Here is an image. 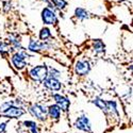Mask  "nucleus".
<instances>
[{
	"label": "nucleus",
	"mask_w": 133,
	"mask_h": 133,
	"mask_svg": "<svg viewBox=\"0 0 133 133\" xmlns=\"http://www.w3.org/2000/svg\"><path fill=\"white\" fill-rule=\"evenodd\" d=\"M50 48V45L47 41H34V39H31L29 43V46L28 49L30 51L33 52H38V51H43V50H47Z\"/></svg>",
	"instance_id": "423d86ee"
},
{
	"label": "nucleus",
	"mask_w": 133,
	"mask_h": 133,
	"mask_svg": "<svg viewBox=\"0 0 133 133\" xmlns=\"http://www.w3.org/2000/svg\"><path fill=\"white\" fill-rule=\"evenodd\" d=\"M61 76V72L59 70H57L55 68H50L48 69V77H52V78H59Z\"/></svg>",
	"instance_id": "aec40b11"
},
{
	"label": "nucleus",
	"mask_w": 133,
	"mask_h": 133,
	"mask_svg": "<svg viewBox=\"0 0 133 133\" xmlns=\"http://www.w3.org/2000/svg\"><path fill=\"white\" fill-rule=\"evenodd\" d=\"M9 52H10V47L6 45L5 43L0 42V53H1V55L5 57L6 54H9Z\"/></svg>",
	"instance_id": "6ab92c4d"
},
{
	"label": "nucleus",
	"mask_w": 133,
	"mask_h": 133,
	"mask_svg": "<svg viewBox=\"0 0 133 133\" xmlns=\"http://www.w3.org/2000/svg\"><path fill=\"white\" fill-rule=\"evenodd\" d=\"M29 112L31 113L32 116L36 117L38 120H46L47 117V109L41 104H33L30 107Z\"/></svg>",
	"instance_id": "20e7f679"
},
{
	"label": "nucleus",
	"mask_w": 133,
	"mask_h": 133,
	"mask_svg": "<svg viewBox=\"0 0 133 133\" xmlns=\"http://www.w3.org/2000/svg\"><path fill=\"white\" fill-rule=\"evenodd\" d=\"M93 48H94V51L95 53L97 54H101L104 52V49H105V46L101 39H95L93 42Z\"/></svg>",
	"instance_id": "ddd939ff"
},
{
	"label": "nucleus",
	"mask_w": 133,
	"mask_h": 133,
	"mask_svg": "<svg viewBox=\"0 0 133 133\" xmlns=\"http://www.w3.org/2000/svg\"><path fill=\"white\" fill-rule=\"evenodd\" d=\"M12 104H13V102H4L3 104H1V105H0V113L3 112L5 109H8L10 105H12Z\"/></svg>",
	"instance_id": "4be33fe9"
},
{
	"label": "nucleus",
	"mask_w": 133,
	"mask_h": 133,
	"mask_svg": "<svg viewBox=\"0 0 133 133\" xmlns=\"http://www.w3.org/2000/svg\"><path fill=\"white\" fill-rule=\"evenodd\" d=\"M93 103H95V105H97L99 109H100L101 111H103V112H108V105H107V101L102 100L101 98H98L96 97L94 100H93Z\"/></svg>",
	"instance_id": "2eb2a0df"
},
{
	"label": "nucleus",
	"mask_w": 133,
	"mask_h": 133,
	"mask_svg": "<svg viewBox=\"0 0 133 133\" xmlns=\"http://www.w3.org/2000/svg\"><path fill=\"white\" fill-rule=\"evenodd\" d=\"M9 43L11 44V46H12L14 49H16V50L21 49L20 39H19L17 36H14V35H11V36H9Z\"/></svg>",
	"instance_id": "4468645a"
},
{
	"label": "nucleus",
	"mask_w": 133,
	"mask_h": 133,
	"mask_svg": "<svg viewBox=\"0 0 133 133\" xmlns=\"http://www.w3.org/2000/svg\"><path fill=\"white\" fill-rule=\"evenodd\" d=\"M24 114H25V111L23 109L19 107H15L13 104L10 105L8 109H5L3 112H1V116L6 118H19Z\"/></svg>",
	"instance_id": "7ed1b4c3"
},
{
	"label": "nucleus",
	"mask_w": 133,
	"mask_h": 133,
	"mask_svg": "<svg viewBox=\"0 0 133 133\" xmlns=\"http://www.w3.org/2000/svg\"><path fill=\"white\" fill-rule=\"evenodd\" d=\"M91 70V65L88 63V61H85V60H81V61H78L75 65V72L78 75V76H86Z\"/></svg>",
	"instance_id": "0eeeda50"
},
{
	"label": "nucleus",
	"mask_w": 133,
	"mask_h": 133,
	"mask_svg": "<svg viewBox=\"0 0 133 133\" xmlns=\"http://www.w3.org/2000/svg\"><path fill=\"white\" fill-rule=\"evenodd\" d=\"M75 16L79 20H85V19H88L91 17V14L88 11H86L83 8H77L75 10Z\"/></svg>",
	"instance_id": "f8f14e48"
},
{
	"label": "nucleus",
	"mask_w": 133,
	"mask_h": 133,
	"mask_svg": "<svg viewBox=\"0 0 133 133\" xmlns=\"http://www.w3.org/2000/svg\"><path fill=\"white\" fill-rule=\"evenodd\" d=\"M75 126L77 129L84 131V132H91V130H92L91 121L86 115H82V116L78 117V119H77L75 123Z\"/></svg>",
	"instance_id": "6e6552de"
},
{
	"label": "nucleus",
	"mask_w": 133,
	"mask_h": 133,
	"mask_svg": "<svg viewBox=\"0 0 133 133\" xmlns=\"http://www.w3.org/2000/svg\"><path fill=\"white\" fill-rule=\"evenodd\" d=\"M51 1L53 2L57 10H64V9H66V6L68 4L66 0H51Z\"/></svg>",
	"instance_id": "f3484780"
},
{
	"label": "nucleus",
	"mask_w": 133,
	"mask_h": 133,
	"mask_svg": "<svg viewBox=\"0 0 133 133\" xmlns=\"http://www.w3.org/2000/svg\"><path fill=\"white\" fill-rule=\"evenodd\" d=\"M53 99L55 100V103L59 105V108L62 110V111H68L69 109V105H70V101L68 100L66 97L60 95V94H54L53 95Z\"/></svg>",
	"instance_id": "9d476101"
},
{
	"label": "nucleus",
	"mask_w": 133,
	"mask_h": 133,
	"mask_svg": "<svg viewBox=\"0 0 133 133\" xmlns=\"http://www.w3.org/2000/svg\"><path fill=\"white\" fill-rule=\"evenodd\" d=\"M24 125H25L27 128H30V129L36 128V124L34 123V121H32V120H26V121H24Z\"/></svg>",
	"instance_id": "412c9836"
},
{
	"label": "nucleus",
	"mask_w": 133,
	"mask_h": 133,
	"mask_svg": "<svg viewBox=\"0 0 133 133\" xmlns=\"http://www.w3.org/2000/svg\"><path fill=\"white\" fill-rule=\"evenodd\" d=\"M51 37V32H50V29L47 28V27H44L41 29L39 31V39L41 41H47Z\"/></svg>",
	"instance_id": "dca6fc26"
},
{
	"label": "nucleus",
	"mask_w": 133,
	"mask_h": 133,
	"mask_svg": "<svg viewBox=\"0 0 133 133\" xmlns=\"http://www.w3.org/2000/svg\"><path fill=\"white\" fill-rule=\"evenodd\" d=\"M29 75L34 81L43 82L48 77V67L45 64L44 65H37L30 70Z\"/></svg>",
	"instance_id": "f257e3e1"
},
{
	"label": "nucleus",
	"mask_w": 133,
	"mask_h": 133,
	"mask_svg": "<svg viewBox=\"0 0 133 133\" xmlns=\"http://www.w3.org/2000/svg\"><path fill=\"white\" fill-rule=\"evenodd\" d=\"M47 114L50 116L51 119L58 120L60 118V116H61V109L59 108V105L57 103H55V104H51L47 109Z\"/></svg>",
	"instance_id": "9b49d317"
},
{
	"label": "nucleus",
	"mask_w": 133,
	"mask_h": 133,
	"mask_svg": "<svg viewBox=\"0 0 133 133\" xmlns=\"http://www.w3.org/2000/svg\"><path fill=\"white\" fill-rule=\"evenodd\" d=\"M3 5H4V10H5V11H8V10H9V6L11 8V3H10V2H4V3H3Z\"/></svg>",
	"instance_id": "b1692460"
},
{
	"label": "nucleus",
	"mask_w": 133,
	"mask_h": 133,
	"mask_svg": "<svg viewBox=\"0 0 133 133\" xmlns=\"http://www.w3.org/2000/svg\"><path fill=\"white\" fill-rule=\"evenodd\" d=\"M5 128H6V124L5 123L0 124V133H3L5 131Z\"/></svg>",
	"instance_id": "5701e85b"
},
{
	"label": "nucleus",
	"mask_w": 133,
	"mask_h": 133,
	"mask_svg": "<svg viewBox=\"0 0 133 133\" xmlns=\"http://www.w3.org/2000/svg\"><path fill=\"white\" fill-rule=\"evenodd\" d=\"M43 82H44V84H45V86L50 91L58 92V91L61 90V87H62L61 82L57 78H52V77H47Z\"/></svg>",
	"instance_id": "1a4fd4ad"
},
{
	"label": "nucleus",
	"mask_w": 133,
	"mask_h": 133,
	"mask_svg": "<svg viewBox=\"0 0 133 133\" xmlns=\"http://www.w3.org/2000/svg\"><path fill=\"white\" fill-rule=\"evenodd\" d=\"M107 105H108V111H110L111 113L118 114V111H117V104H116V102H115V101H113V100L107 101Z\"/></svg>",
	"instance_id": "a211bd4d"
},
{
	"label": "nucleus",
	"mask_w": 133,
	"mask_h": 133,
	"mask_svg": "<svg viewBox=\"0 0 133 133\" xmlns=\"http://www.w3.org/2000/svg\"><path fill=\"white\" fill-rule=\"evenodd\" d=\"M12 64L14 65V67L18 70H21L24 69L26 66H27V63H26V53L25 52H16L12 55Z\"/></svg>",
	"instance_id": "39448f33"
},
{
	"label": "nucleus",
	"mask_w": 133,
	"mask_h": 133,
	"mask_svg": "<svg viewBox=\"0 0 133 133\" xmlns=\"http://www.w3.org/2000/svg\"><path fill=\"white\" fill-rule=\"evenodd\" d=\"M42 20L44 24L48 26L58 24V17H57V14H55V11H53L48 6L44 8L42 11Z\"/></svg>",
	"instance_id": "f03ea898"
}]
</instances>
